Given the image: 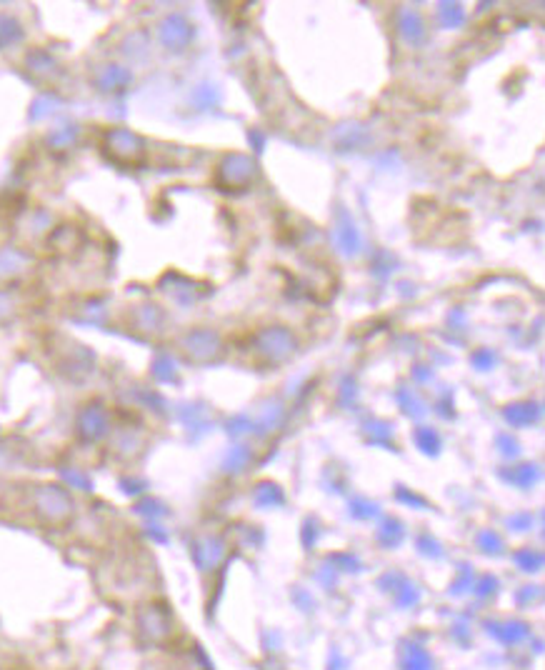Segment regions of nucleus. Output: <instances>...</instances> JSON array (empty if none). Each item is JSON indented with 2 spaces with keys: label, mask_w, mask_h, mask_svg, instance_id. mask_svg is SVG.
<instances>
[{
  "label": "nucleus",
  "mask_w": 545,
  "mask_h": 670,
  "mask_svg": "<svg viewBox=\"0 0 545 670\" xmlns=\"http://www.w3.org/2000/svg\"><path fill=\"white\" fill-rule=\"evenodd\" d=\"M25 508L33 515L35 523L50 530L68 528L75 520V513H78L73 490L63 483H55V480H40V483L28 485Z\"/></svg>",
  "instance_id": "f257e3e1"
},
{
  "label": "nucleus",
  "mask_w": 545,
  "mask_h": 670,
  "mask_svg": "<svg viewBox=\"0 0 545 670\" xmlns=\"http://www.w3.org/2000/svg\"><path fill=\"white\" fill-rule=\"evenodd\" d=\"M135 638L153 650H168L178 643L180 625L170 605L160 598H145L133 610Z\"/></svg>",
  "instance_id": "f03ea898"
},
{
  "label": "nucleus",
  "mask_w": 545,
  "mask_h": 670,
  "mask_svg": "<svg viewBox=\"0 0 545 670\" xmlns=\"http://www.w3.org/2000/svg\"><path fill=\"white\" fill-rule=\"evenodd\" d=\"M115 428V415L110 413V408L100 400H90L75 415V435L80 438V443L85 445H98L108 443L110 433Z\"/></svg>",
  "instance_id": "7ed1b4c3"
},
{
  "label": "nucleus",
  "mask_w": 545,
  "mask_h": 670,
  "mask_svg": "<svg viewBox=\"0 0 545 670\" xmlns=\"http://www.w3.org/2000/svg\"><path fill=\"white\" fill-rule=\"evenodd\" d=\"M145 443H148V433L138 420H115V428L108 438V453L120 463H133L145 450Z\"/></svg>",
  "instance_id": "20e7f679"
},
{
  "label": "nucleus",
  "mask_w": 545,
  "mask_h": 670,
  "mask_svg": "<svg viewBox=\"0 0 545 670\" xmlns=\"http://www.w3.org/2000/svg\"><path fill=\"white\" fill-rule=\"evenodd\" d=\"M105 153L123 165H133L143 158V140L128 128H110L103 135Z\"/></svg>",
  "instance_id": "39448f33"
},
{
  "label": "nucleus",
  "mask_w": 545,
  "mask_h": 670,
  "mask_svg": "<svg viewBox=\"0 0 545 670\" xmlns=\"http://www.w3.org/2000/svg\"><path fill=\"white\" fill-rule=\"evenodd\" d=\"M55 230V218L43 208H33L20 213L18 218V233L25 243H38V240H48Z\"/></svg>",
  "instance_id": "423d86ee"
},
{
  "label": "nucleus",
  "mask_w": 545,
  "mask_h": 670,
  "mask_svg": "<svg viewBox=\"0 0 545 670\" xmlns=\"http://www.w3.org/2000/svg\"><path fill=\"white\" fill-rule=\"evenodd\" d=\"M33 268V255L20 245H5L0 248V283H15Z\"/></svg>",
  "instance_id": "0eeeda50"
},
{
  "label": "nucleus",
  "mask_w": 545,
  "mask_h": 670,
  "mask_svg": "<svg viewBox=\"0 0 545 670\" xmlns=\"http://www.w3.org/2000/svg\"><path fill=\"white\" fill-rule=\"evenodd\" d=\"M95 88H100L103 93H115V90H123L130 83V73L118 63H108L103 68H98L93 78Z\"/></svg>",
  "instance_id": "6e6552de"
},
{
  "label": "nucleus",
  "mask_w": 545,
  "mask_h": 670,
  "mask_svg": "<svg viewBox=\"0 0 545 670\" xmlns=\"http://www.w3.org/2000/svg\"><path fill=\"white\" fill-rule=\"evenodd\" d=\"M225 558V545L223 540L218 538H203L198 545H195V560L203 570H215Z\"/></svg>",
  "instance_id": "1a4fd4ad"
},
{
  "label": "nucleus",
  "mask_w": 545,
  "mask_h": 670,
  "mask_svg": "<svg viewBox=\"0 0 545 670\" xmlns=\"http://www.w3.org/2000/svg\"><path fill=\"white\" fill-rule=\"evenodd\" d=\"M400 670H433V658L418 643H405L400 648Z\"/></svg>",
  "instance_id": "9d476101"
},
{
  "label": "nucleus",
  "mask_w": 545,
  "mask_h": 670,
  "mask_svg": "<svg viewBox=\"0 0 545 670\" xmlns=\"http://www.w3.org/2000/svg\"><path fill=\"white\" fill-rule=\"evenodd\" d=\"M25 68H28L30 75H35L38 80H50L58 75V60H55L50 53H45V50H33V53H28V58H25Z\"/></svg>",
  "instance_id": "9b49d317"
},
{
  "label": "nucleus",
  "mask_w": 545,
  "mask_h": 670,
  "mask_svg": "<svg viewBox=\"0 0 545 670\" xmlns=\"http://www.w3.org/2000/svg\"><path fill=\"white\" fill-rule=\"evenodd\" d=\"M160 43L168 45V48H178V45H183V40L188 38V25H185L183 18H178V15H170V18H165L163 23H160Z\"/></svg>",
  "instance_id": "f8f14e48"
},
{
  "label": "nucleus",
  "mask_w": 545,
  "mask_h": 670,
  "mask_svg": "<svg viewBox=\"0 0 545 670\" xmlns=\"http://www.w3.org/2000/svg\"><path fill=\"white\" fill-rule=\"evenodd\" d=\"M23 25L15 15L0 13V50H10L23 43Z\"/></svg>",
  "instance_id": "ddd939ff"
},
{
  "label": "nucleus",
  "mask_w": 545,
  "mask_h": 670,
  "mask_svg": "<svg viewBox=\"0 0 545 670\" xmlns=\"http://www.w3.org/2000/svg\"><path fill=\"white\" fill-rule=\"evenodd\" d=\"M133 318H135L133 325L140 330V333H155V330L160 328V313L158 308H153V305H140V308H135Z\"/></svg>",
  "instance_id": "4468645a"
},
{
  "label": "nucleus",
  "mask_w": 545,
  "mask_h": 670,
  "mask_svg": "<svg viewBox=\"0 0 545 670\" xmlns=\"http://www.w3.org/2000/svg\"><path fill=\"white\" fill-rule=\"evenodd\" d=\"M500 633L498 635L503 643H520L523 638H528V625L520 623V620H505V623L498 625Z\"/></svg>",
  "instance_id": "2eb2a0df"
},
{
  "label": "nucleus",
  "mask_w": 545,
  "mask_h": 670,
  "mask_svg": "<svg viewBox=\"0 0 545 670\" xmlns=\"http://www.w3.org/2000/svg\"><path fill=\"white\" fill-rule=\"evenodd\" d=\"M50 243L55 245L58 250H65V253H70V250H78V230L75 228H55L53 235H50Z\"/></svg>",
  "instance_id": "dca6fc26"
},
{
  "label": "nucleus",
  "mask_w": 545,
  "mask_h": 670,
  "mask_svg": "<svg viewBox=\"0 0 545 670\" xmlns=\"http://www.w3.org/2000/svg\"><path fill=\"white\" fill-rule=\"evenodd\" d=\"M265 348H270L268 353H273L275 358H283V355L290 353V338L283 330H268L265 333Z\"/></svg>",
  "instance_id": "f3484780"
},
{
  "label": "nucleus",
  "mask_w": 545,
  "mask_h": 670,
  "mask_svg": "<svg viewBox=\"0 0 545 670\" xmlns=\"http://www.w3.org/2000/svg\"><path fill=\"white\" fill-rule=\"evenodd\" d=\"M78 138V130L75 128H60V130H53V133L48 135V145L53 150H65L68 145H73V140Z\"/></svg>",
  "instance_id": "a211bd4d"
},
{
  "label": "nucleus",
  "mask_w": 545,
  "mask_h": 670,
  "mask_svg": "<svg viewBox=\"0 0 545 670\" xmlns=\"http://www.w3.org/2000/svg\"><path fill=\"white\" fill-rule=\"evenodd\" d=\"M18 310V295L8 288H0V323L10 320Z\"/></svg>",
  "instance_id": "6ab92c4d"
},
{
  "label": "nucleus",
  "mask_w": 545,
  "mask_h": 670,
  "mask_svg": "<svg viewBox=\"0 0 545 670\" xmlns=\"http://www.w3.org/2000/svg\"><path fill=\"white\" fill-rule=\"evenodd\" d=\"M515 560H518V565H520V568H523V570H528V573H533V570H538L540 565L545 563V558H543V555L533 553V550H525V553H520L518 558H515Z\"/></svg>",
  "instance_id": "aec40b11"
},
{
  "label": "nucleus",
  "mask_w": 545,
  "mask_h": 670,
  "mask_svg": "<svg viewBox=\"0 0 545 670\" xmlns=\"http://www.w3.org/2000/svg\"><path fill=\"white\" fill-rule=\"evenodd\" d=\"M0 670H20L18 665H0Z\"/></svg>",
  "instance_id": "412c9836"
}]
</instances>
